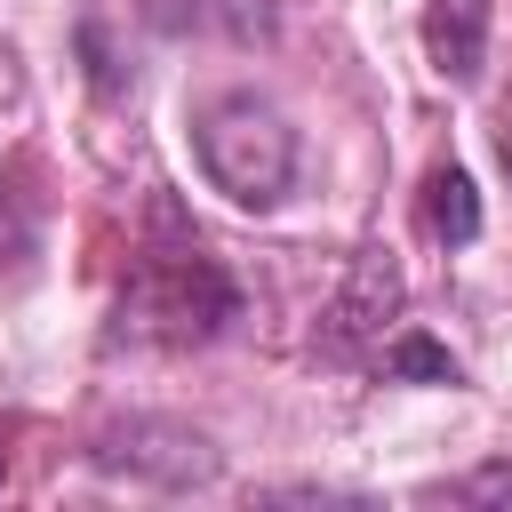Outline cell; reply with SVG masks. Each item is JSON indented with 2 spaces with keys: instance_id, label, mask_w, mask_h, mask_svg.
Wrapping results in <instances>:
<instances>
[{
  "instance_id": "obj_8",
  "label": "cell",
  "mask_w": 512,
  "mask_h": 512,
  "mask_svg": "<svg viewBox=\"0 0 512 512\" xmlns=\"http://www.w3.org/2000/svg\"><path fill=\"white\" fill-rule=\"evenodd\" d=\"M504 176H512V136H504Z\"/></svg>"
},
{
  "instance_id": "obj_2",
  "label": "cell",
  "mask_w": 512,
  "mask_h": 512,
  "mask_svg": "<svg viewBox=\"0 0 512 512\" xmlns=\"http://www.w3.org/2000/svg\"><path fill=\"white\" fill-rule=\"evenodd\" d=\"M200 144V176L232 200V208H280L288 176H296V128L264 104V96H216L192 128Z\"/></svg>"
},
{
  "instance_id": "obj_5",
  "label": "cell",
  "mask_w": 512,
  "mask_h": 512,
  "mask_svg": "<svg viewBox=\"0 0 512 512\" xmlns=\"http://www.w3.org/2000/svg\"><path fill=\"white\" fill-rule=\"evenodd\" d=\"M424 232H432L440 248H472V240H480V192H472V176H464L456 160H440V168L424 176Z\"/></svg>"
},
{
  "instance_id": "obj_4",
  "label": "cell",
  "mask_w": 512,
  "mask_h": 512,
  "mask_svg": "<svg viewBox=\"0 0 512 512\" xmlns=\"http://www.w3.org/2000/svg\"><path fill=\"white\" fill-rule=\"evenodd\" d=\"M424 56L448 88H472L488 64V0H432L424 8Z\"/></svg>"
},
{
  "instance_id": "obj_3",
  "label": "cell",
  "mask_w": 512,
  "mask_h": 512,
  "mask_svg": "<svg viewBox=\"0 0 512 512\" xmlns=\"http://www.w3.org/2000/svg\"><path fill=\"white\" fill-rule=\"evenodd\" d=\"M392 312H400V264H392V248H360L352 272H344V288H336V304H328L320 352L328 360H360Z\"/></svg>"
},
{
  "instance_id": "obj_7",
  "label": "cell",
  "mask_w": 512,
  "mask_h": 512,
  "mask_svg": "<svg viewBox=\"0 0 512 512\" xmlns=\"http://www.w3.org/2000/svg\"><path fill=\"white\" fill-rule=\"evenodd\" d=\"M24 248H32V232H24V216H16V208H8V192H0V264H16Z\"/></svg>"
},
{
  "instance_id": "obj_1",
  "label": "cell",
  "mask_w": 512,
  "mask_h": 512,
  "mask_svg": "<svg viewBox=\"0 0 512 512\" xmlns=\"http://www.w3.org/2000/svg\"><path fill=\"white\" fill-rule=\"evenodd\" d=\"M232 312H240L232 272L208 256V240L184 224L176 200H152V232H144V248L120 280V312H112L120 328L112 336H128V344H208Z\"/></svg>"
},
{
  "instance_id": "obj_6",
  "label": "cell",
  "mask_w": 512,
  "mask_h": 512,
  "mask_svg": "<svg viewBox=\"0 0 512 512\" xmlns=\"http://www.w3.org/2000/svg\"><path fill=\"white\" fill-rule=\"evenodd\" d=\"M376 368H384L392 384H464V360H456L448 344H432L424 328H408V336H392V344L376 352Z\"/></svg>"
}]
</instances>
